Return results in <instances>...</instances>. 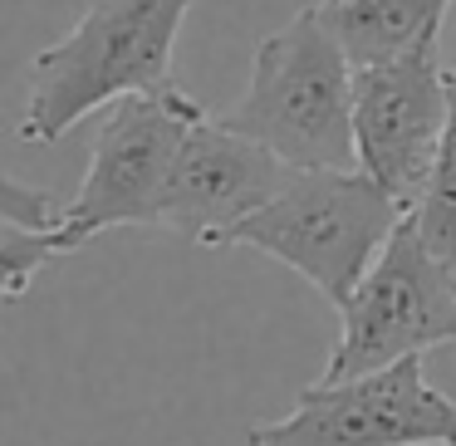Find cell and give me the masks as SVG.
Here are the masks:
<instances>
[{"mask_svg": "<svg viewBox=\"0 0 456 446\" xmlns=\"http://www.w3.org/2000/svg\"><path fill=\"white\" fill-rule=\"evenodd\" d=\"M0 221L35 226V231H54V226H60V211H54L50 191H35V187H25V182L5 177V182H0Z\"/></svg>", "mask_w": 456, "mask_h": 446, "instance_id": "7c38bea8", "label": "cell"}, {"mask_svg": "<svg viewBox=\"0 0 456 446\" xmlns=\"http://www.w3.org/2000/svg\"><path fill=\"white\" fill-rule=\"evenodd\" d=\"M197 0H94L60 45L35 54L20 133L60 142L79 118L128 93H167L172 50Z\"/></svg>", "mask_w": 456, "mask_h": 446, "instance_id": "6da1fadb", "label": "cell"}, {"mask_svg": "<svg viewBox=\"0 0 456 446\" xmlns=\"http://www.w3.org/2000/svg\"><path fill=\"white\" fill-rule=\"evenodd\" d=\"M403 216V201L387 187H378L368 172L295 167L285 191L270 207H260L231 236V246H250L289 265L334 309H344Z\"/></svg>", "mask_w": 456, "mask_h": 446, "instance_id": "3957f363", "label": "cell"}, {"mask_svg": "<svg viewBox=\"0 0 456 446\" xmlns=\"http://www.w3.org/2000/svg\"><path fill=\"white\" fill-rule=\"evenodd\" d=\"M446 64L436 40L393 64L354 69V142L358 172L387 187L403 211H417L446 133Z\"/></svg>", "mask_w": 456, "mask_h": 446, "instance_id": "52a82bcc", "label": "cell"}, {"mask_svg": "<svg viewBox=\"0 0 456 446\" xmlns=\"http://www.w3.org/2000/svg\"><path fill=\"white\" fill-rule=\"evenodd\" d=\"M289 177H295V167L265 142L226 128L221 118H201L191 123L177 152L158 226L177 231L182 240H197V246H231V236L260 207H270Z\"/></svg>", "mask_w": 456, "mask_h": 446, "instance_id": "ba28073f", "label": "cell"}, {"mask_svg": "<svg viewBox=\"0 0 456 446\" xmlns=\"http://www.w3.org/2000/svg\"><path fill=\"white\" fill-rule=\"evenodd\" d=\"M324 25L354 69L393 64L442 35L446 0H319Z\"/></svg>", "mask_w": 456, "mask_h": 446, "instance_id": "9c48e42d", "label": "cell"}, {"mask_svg": "<svg viewBox=\"0 0 456 446\" xmlns=\"http://www.w3.org/2000/svg\"><path fill=\"white\" fill-rule=\"evenodd\" d=\"M221 123L265 142L289 167H358L354 64L338 50L319 5L265 35L250 64V89Z\"/></svg>", "mask_w": 456, "mask_h": 446, "instance_id": "7a4b0ae2", "label": "cell"}, {"mask_svg": "<svg viewBox=\"0 0 456 446\" xmlns=\"http://www.w3.org/2000/svg\"><path fill=\"white\" fill-rule=\"evenodd\" d=\"M446 93H452L446 133H442V148H436L432 177H427V191H422V201H417L412 221L436 255L456 260V69L446 74Z\"/></svg>", "mask_w": 456, "mask_h": 446, "instance_id": "30bf717a", "label": "cell"}, {"mask_svg": "<svg viewBox=\"0 0 456 446\" xmlns=\"http://www.w3.org/2000/svg\"><path fill=\"white\" fill-rule=\"evenodd\" d=\"M246 446H456V402L427 383L422 358L314 383L295 412L246 432Z\"/></svg>", "mask_w": 456, "mask_h": 446, "instance_id": "8992f818", "label": "cell"}, {"mask_svg": "<svg viewBox=\"0 0 456 446\" xmlns=\"http://www.w3.org/2000/svg\"><path fill=\"white\" fill-rule=\"evenodd\" d=\"M54 255H60L54 231H35V226L0 221V289H5V299H25L30 280L40 275Z\"/></svg>", "mask_w": 456, "mask_h": 446, "instance_id": "8fae6325", "label": "cell"}, {"mask_svg": "<svg viewBox=\"0 0 456 446\" xmlns=\"http://www.w3.org/2000/svg\"><path fill=\"white\" fill-rule=\"evenodd\" d=\"M338 319V344L319 383H344L456 344V260L436 255L407 211Z\"/></svg>", "mask_w": 456, "mask_h": 446, "instance_id": "5b68a950", "label": "cell"}, {"mask_svg": "<svg viewBox=\"0 0 456 446\" xmlns=\"http://www.w3.org/2000/svg\"><path fill=\"white\" fill-rule=\"evenodd\" d=\"M201 118H207V109L191 103L182 89L128 93V99L109 103L99 133H94L79 197L60 211V226H54L60 255L89 246L94 236L113 226H158L162 191L172 182L177 152L191 123Z\"/></svg>", "mask_w": 456, "mask_h": 446, "instance_id": "277c9868", "label": "cell"}]
</instances>
